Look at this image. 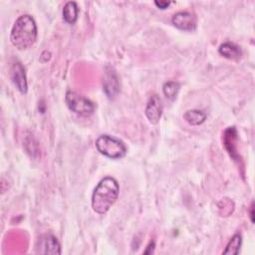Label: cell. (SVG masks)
<instances>
[{
	"label": "cell",
	"mask_w": 255,
	"mask_h": 255,
	"mask_svg": "<svg viewBox=\"0 0 255 255\" xmlns=\"http://www.w3.org/2000/svg\"><path fill=\"white\" fill-rule=\"evenodd\" d=\"M98 151L112 159L123 158L127 154V145L123 140L109 134H102L96 140Z\"/></svg>",
	"instance_id": "3957f363"
},
{
	"label": "cell",
	"mask_w": 255,
	"mask_h": 255,
	"mask_svg": "<svg viewBox=\"0 0 255 255\" xmlns=\"http://www.w3.org/2000/svg\"><path fill=\"white\" fill-rule=\"evenodd\" d=\"M37 39V25L29 14L21 15L16 19L10 33V41L19 50L30 48Z\"/></svg>",
	"instance_id": "7a4b0ae2"
},
{
	"label": "cell",
	"mask_w": 255,
	"mask_h": 255,
	"mask_svg": "<svg viewBox=\"0 0 255 255\" xmlns=\"http://www.w3.org/2000/svg\"><path fill=\"white\" fill-rule=\"evenodd\" d=\"M237 131L235 127H229L225 131L223 135L224 140V146L229 152V154L235 159L236 158V151H235V140L237 138Z\"/></svg>",
	"instance_id": "8fae6325"
},
{
	"label": "cell",
	"mask_w": 255,
	"mask_h": 255,
	"mask_svg": "<svg viewBox=\"0 0 255 255\" xmlns=\"http://www.w3.org/2000/svg\"><path fill=\"white\" fill-rule=\"evenodd\" d=\"M218 52L220 55L230 60H238L242 55L240 47L231 42H225L221 44L218 49Z\"/></svg>",
	"instance_id": "30bf717a"
},
{
	"label": "cell",
	"mask_w": 255,
	"mask_h": 255,
	"mask_svg": "<svg viewBox=\"0 0 255 255\" xmlns=\"http://www.w3.org/2000/svg\"><path fill=\"white\" fill-rule=\"evenodd\" d=\"M183 119L191 126H199L206 120V114L199 110H188L183 114Z\"/></svg>",
	"instance_id": "4fadbf2b"
},
{
	"label": "cell",
	"mask_w": 255,
	"mask_h": 255,
	"mask_svg": "<svg viewBox=\"0 0 255 255\" xmlns=\"http://www.w3.org/2000/svg\"><path fill=\"white\" fill-rule=\"evenodd\" d=\"M144 113L147 120L152 125H155L159 122L162 115V104L160 98L157 95L154 94L149 98Z\"/></svg>",
	"instance_id": "ba28073f"
},
{
	"label": "cell",
	"mask_w": 255,
	"mask_h": 255,
	"mask_svg": "<svg viewBox=\"0 0 255 255\" xmlns=\"http://www.w3.org/2000/svg\"><path fill=\"white\" fill-rule=\"evenodd\" d=\"M179 84L177 82H173V81H168L166 83L163 84L162 86V92L163 95L170 101L175 100L178 91H179Z\"/></svg>",
	"instance_id": "5bb4252c"
},
{
	"label": "cell",
	"mask_w": 255,
	"mask_h": 255,
	"mask_svg": "<svg viewBox=\"0 0 255 255\" xmlns=\"http://www.w3.org/2000/svg\"><path fill=\"white\" fill-rule=\"evenodd\" d=\"M79 15V8L75 1L67 2L63 7V18L66 23L74 24Z\"/></svg>",
	"instance_id": "7c38bea8"
},
{
	"label": "cell",
	"mask_w": 255,
	"mask_h": 255,
	"mask_svg": "<svg viewBox=\"0 0 255 255\" xmlns=\"http://www.w3.org/2000/svg\"><path fill=\"white\" fill-rule=\"evenodd\" d=\"M41 253L44 254H61V246L57 238L51 234L43 235L40 238Z\"/></svg>",
	"instance_id": "9c48e42d"
},
{
	"label": "cell",
	"mask_w": 255,
	"mask_h": 255,
	"mask_svg": "<svg viewBox=\"0 0 255 255\" xmlns=\"http://www.w3.org/2000/svg\"><path fill=\"white\" fill-rule=\"evenodd\" d=\"M65 101L68 108L79 116L89 117L95 112V104L74 91H68L66 93Z\"/></svg>",
	"instance_id": "277c9868"
},
{
	"label": "cell",
	"mask_w": 255,
	"mask_h": 255,
	"mask_svg": "<svg viewBox=\"0 0 255 255\" xmlns=\"http://www.w3.org/2000/svg\"><path fill=\"white\" fill-rule=\"evenodd\" d=\"M241 235L239 233L233 235V237L229 240L225 250L223 251V254H238L240 246H241Z\"/></svg>",
	"instance_id": "9a60e30c"
},
{
	"label": "cell",
	"mask_w": 255,
	"mask_h": 255,
	"mask_svg": "<svg viewBox=\"0 0 255 255\" xmlns=\"http://www.w3.org/2000/svg\"><path fill=\"white\" fill-rule=\"evenodd\" d=\"M9 75L12 83L17 88V90L21 94H26L28 90V85H27L25 68L19 61H15L14 63L11 64Z\"/></svg>",
	"instance_id": "8992f818"
},
{
	"label": "cell",
	"mask_w": 255,
	"mask_h": 255,
	"mask_svg": "<svg viewBox=\"0 0 255 255\" xmlns=\"http://www.w3.org/2000/svg\"><path fill=\"white\" fill-rule=\"evenodd\" d=\"M103 87L104 92L109 99H114L117 97L120 91V85L118 76L112 67H107L106 69Z\"/></svg>",
	"instance_id": "52a82bcc"
},
{
	"label": "cell",
	"mask_w": 255,
	"mask_h": 255,
	"mask_svg": "<svg viewBox=\"0 0 255 255\" xmlns=\"http://www.w3.org/2000/svg\"><path fill=\"white\" fill-rule=\"evenodd\" d=\"M154 4L157 8L163 10V9H166L171 4V2L170 1H154Z\"/></svg>",
	"instance_id": "2e32d148"
},
{
	"label": "cell",
	"mask_w": 255,
	"mask_h": 255,
	"mask_svg": "<svg viewBox=\"0 0 255 255\" xmlns=\"http://www.w3.org/2000/svg\"><path fill=\"white\" fill-rule=\"evenodd\" d=\"M120 192L118 181L112 176L104 177L92 194V208L98 214H106L116 202Z\"/></svg>",
	"instance_id": "6da1fadb"
},
{
	"label": "cell",
	"mask_w": 255,
	"mask_h": 255,
	"mask_svg": "<svg viewBox=\"0 0 255 255\" xmlns=\"http://www.w3.org/2000/svg\"><path fill=\"white\" fill-rule=\"evenodd\" d=\"M171 23L174 27L181 31H194L196 29V16L188 11H179L176 12L172 18Z\"/></svg>",
	"instance_id": "5b68a950"
}]
</instances>
